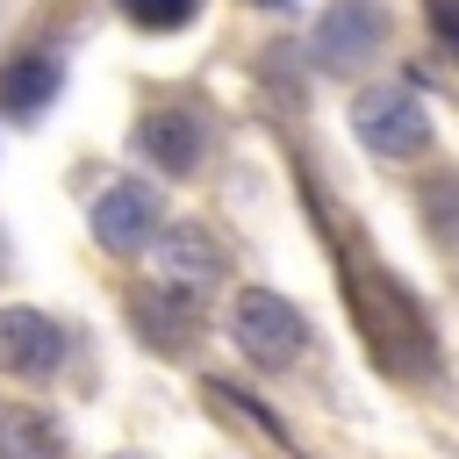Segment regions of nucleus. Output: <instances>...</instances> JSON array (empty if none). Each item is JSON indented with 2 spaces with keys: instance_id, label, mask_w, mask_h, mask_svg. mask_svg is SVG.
<instances>
[{
  "instance_id": "f257e3e1",
  "label": "nucleus",
  "mask_w": 459,
  "mask_h": 459,
  "mask_svg": "<svg viewBox=\"0 0 459 459\" xmlns=\"http://www.w3.org/2000/svg\"><path fill=\"white\" fill-rule=\"evenodd\" d=\"M344 287H351V323L359 337L373 344V359L394 373V380H430L437 373V330L423 316V301L373 258L344 237Z\"/></svg>"
},
{
  "instance_id": "f03ea898",
  "label": "nucleus",
  "mask_w": 459,
  "mask_h": 459,
  "mask_svg": "<svg viewBox=\"0 0 459 459\" xmlns=\"http://www.w3.org/2000/svg\"><path fill=\"white\" fill-rule=\"evenodd\" d=\"M230 337H237V351H244L258 373H287V366L308 351V323H301V308H294L287 294H273V287H244V294H237V308H230Z\"/></svg>"
},
{
  "instance_id": "7ed1b4c3",
  "label": "nucleus",
  "mask_w": 459,
  "mask_h": 459,
  "mask_svg": "<svg viewBox=\"0 0 459 459\" xmlns=\"http://www.w3.org/2000/svg\"><path fill=\"white\" fill-rule=\"evenodd\" d=\"M351 129H359V143H366L373 158H423V151H430V108H423V93L402 86V79L366 86V93L351 100Z\"/></svg>"
},
{
  "instance_id": "20e7f679",
  "label": "nucleus",
  "mask_w": 459,
  "mask_h": 459,
  "mask_svg": "<svg viewBox=\"0 0 459 459\" xmlns=\"http://www.w3.org/2000/svg\"><path fill=\"white\" fill-rule=\"evenodd\" d=\"M93 237H100L108 251H151V244L165 237V201H158V186H151V179H115V186H100V201H93Z\"/></svg>"
},
{
  "instance_id": "39448f33",
  "label": "nucleus",
  "mask_w": 459,
  "mask_h": 459,
  "mask_svg": "<svg viewBox=\"0 0 459 459\" xmlns=\"http://www.w3.org/2000/svg\"><path fill=\"white\" fill-rule=\"evenodd\" d=\"M129 330L151 351H194V337H201V294L172 287V280H143V287H129Z\"/></svg>"
},
{
  "instance_id": "423d86ee",
  "label": "nucleus",
  "mask_w": 459,
  "mask_h": 459,
  "mask_svg": "<svg viewBox=\"0 0 459 459\" xmlns=\"http://www.w3.org/2000/svg\"><path fill=\"white\" fill-rule=\"evenodd\" d=\"M387 0H337L323 22H316V57L330 72H359L387 50Z\"/></svg>"
},
{
  "instance_id": "0eeeda50",
  "label": "nucleus",
  "mask_w": 459,
  "mask_h": 459,
  "mask_svg": "<svg viewBox=\"0 0 459 459\" xmlns=\"http://www.w3.org/2000/svg\"><path fill=\"white\" fill-rule=\"evenodd\" d=\"M65 366V323L43 308H0V373L14 380H50Z\"/></svg>"
},
{
  "instance_id": "6e6552de",
  "label": "nucleus",
  "mask_w": 459,
  "mask_h": 459,
  "mask_svg": "<svg viewBox=\"0 0 459 459\" xmlns=\"http://www.w3.org/2000/svg\"><path fill=\"white\" fill-rule=\"evenodd\" d=\"M136 151L158 165V172H201V158H208V122L194 115V108H158V115H143L136 122Z\"/></svg>"
},
{
  "instance_id": "1a4fd4ad",
  "label": "nucleus",
  "mask_w": 459,
  "mask_h": 459,
  "mask_svg": "<svg viewBox=\"0 0 459 459\" xmlns=\"http://www.w3.org/2000/svg\"><path fill=\"white\" fill-rule=\"evenodd\" d=\"M57 79H65V57L57 50H14L0 65V115H43L57 100Z\"/></svg>"
},
{
  "instance_id": "9d476101",
  "label": "nucleus",
  "mask_w": 459,
  "mask_h": 459,
  "mask_svg": "<svg viewBox=\"0 0 459 459\" xmlns=\"http://www.w3.org/2000/svg\"><path fill=\"white\" fill-rule=\"evenodd\" d=\"M158 265H165V280L172 287H208V280H222V244L201 230V222H165V237H158Z\"/></svg>"
},
{
  "instance_id": "9b49d317",
  "label": "nucleus",
  "mask_w": 459,
  "mask_h": 459,
  "mask_svg": "<svg viewBox=\"0 0 459 459\" xmlns=\"http://www.w3.org/2000/svg\"><path fill=\"white\" fill-rule=\"evenodd\" d=\"M0 459H72V445H65V430L50 416L7 402L0 409Z\"/></svg>"
},
{
  "instance_id": "f8f14e48",
  "label": "nucleus",
  "mask_w": 459,
  "mask_h": 459,
  "mask_svg": "<svg viewBox=\"0 0 459 459\" xmlns=\"http://www.w3.org/2000/svg\"><path fill=\"white\" fill-rule=\"evenodd\" d=\"M416 208H423V230L437 244H459V172H423L416 179Z\"/></svg>"
},
{
  "instance_id": "ddd939ff",
  "label": "nucleus",
  "mask_w": 459,
  "mask_h": 459,
  "mask_svg": "<svg viewBox=\"0 0 459 459\" xmlns=\"http://www.w3.org/2000/svg\"><path fill=\"white\" fill-rule=\"evenodd\" d=\"M122 14L136 29H151V36H172V29H186L201 14V0H122Z\"/></svg>"
},
{
  "instance_id": "4468645a",
  "label": "nucleus",
  "mask_w": 459,
  "mask_h": 459,
  "mask_svg": "<svg viewBox=\"0 0 459 459\" xmlns=\"http://www.w3.org/2000/svg\"><path fill=\"white\" fill-rule=\"evenodd\" d=\"M430 22H437L445 43H459V0H430Z\"/></svg>"
},
{
  "instance_id": "2eb2a0df",
  "label": "nucleus",
  "mask_w": 459,
  "mask_h": 459,
  "mask_svg": "<svg viewBox=\"0 0 459 459\" xmlns=\"http://www.w3.org/2000/svg\"><path fill=\"white\" fill-rule=\"evenodd\" d=\"M258 7H287V0H258Z\"/></svg>"
},
{
  "instance_id": "dca6fc26",
  "label": "nucleus",
  "mask_w": 459,
  "mask_h": 459,
  "mask_svg": "<svg viewBox=\"0 0 459 459\" xmlns=\"http://www.w3.org/2000/svg\"><path fill=\"white\" fill-rule=\"evenodd\" d=\"M122 459H143V452H122Z\"/></svg>"
}]
</instances>
